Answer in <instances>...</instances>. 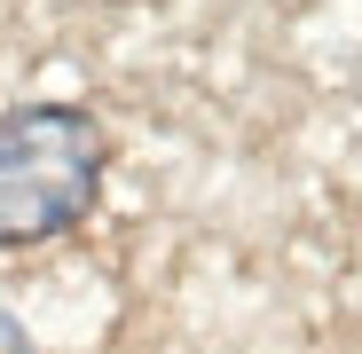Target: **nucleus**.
Returning a JSON list of instances; mask_svg holds the SVG:
<instances>
[{
  "label": "nucleus",
  "instance_id": "obj_1",
  "mask_svg": "<svg viewBox=\"0 0 362 354\" xmlns=\"http://www.w3.org/2000/svg\"><path fill=\"white\" fill-rule=\"evenodd\" d=\"M95 173H103V134L87 110L64 102L8 110L0 118V244H32L79 220Z\"/></svg>",
  "mask_w": 362,
  "mask_h": 354
},
{
  "label": "nucleus",
  "instance_id": "obj_2",
  "mask_svg": "<svg viewBox=\"0 0 362 354\" xmlns=\"http://www.w3.org/2000/svg\"><path fill=\"white\" fill-rule=\"evenodd\" d=\"M0 354H32V346H24V331H16L8 315H0Z\"/></svg>",
  "mask_w": 362,
  "mask_h": 354
}]
</instances>
